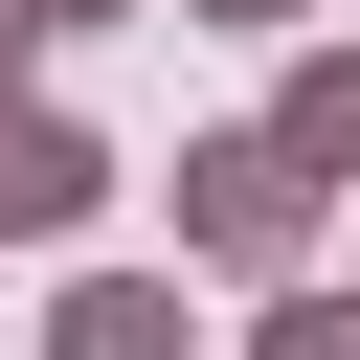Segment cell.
I'll return each mask as SVG.
<instances>
[{"instance_id": "cell-1", "label": "cell", "mask_w": 360, "mask_h": 360, "mask_svg": "<svg viewBox=\"0 0 360 360\" xmlns=\"http://www.w3.org/2000/svg\"><path fill=\"white\" fill-rule=\"evenodd\" d=\"M180 248L248 270V292L315 270V158H292V135H202V158H180Z\"/></svg>"}, {"instance_id": "cell-2", "label": "cell", "mask_w": 360, "mask_h": 360, "mask_svg": "<svg viewBox=\"0 0 360 360\" xmlns=\"http://www.w3.org/2000/svg\"><path fill=\"white\" fill-rule=\"evenodd\" d=\"M45 360H202V315H180V270H68Z\"/></svg>"}, {"instance_id": "cell-3", "label": "cell", "mask_w": 360, "mask_h": 360, "mask_svg": "<svg viewBox=\"0 0 360 360\" xmlns=\"http://www.w3.org/2000/svg\"><path fill=\"white\" fill-rule=\"evenodd\" d=\"M90 202H112V158H90L68 112H0V225H22V248H68Z\"/></svg>"}, {"instance_id": "cell-4", "label": "cell", "mask_w": 360, "mask_h": 360, "mask_svg": "<svg viewBox=\"0 0 360 360\" xmlns=\"http://www.w3.org/2000/svg\"><path fill=\"white\" fill-rule=\"evenodd\" d=\"M270 135H292L315 180H360V45H292V90H270Z\"/></svg>"}, {"instance_id": "cell-5", "label": "cell", "mask_w": 360, "mask_h": 360, "mask_svg": "<svg viewBox=\"0 0 360 360\" xmlns=\"http://www.w3.org/2000/svg\"><path fill=\"white\" fill-rule=\"evenodd\" d=\"M248 360H360V292H315V270H270V315H248Z\"/></svg>"}, {"instance_id": "cell-6", "label": "cell", "mask_w": 360, "mask_h": 360, "mask_svg": "<svg viewBox=\"0 0 360 360\" xmlns=\"http://www.w3.org/2000/svg\"><path fill=\"white\" fill-rule=\"evenodd\" d=\"M22 45H45V22H22V0H0V112H22Z\"/></svg>"}, {"instance_id": "cell-7", "label": "cell", "mask_w": 360, "mask_h": 360, "mask_svg": "<svg viewBox=\"0 0 360 360\" xmlns=\"http://www.w3.org/2000/svg\"><path fill=\"white\" fill-rule=\"evenodd\" d=\"M202 22H248V45H270V22H315V0H202Z\"/></svg>"}, {"instance_id": "cell-8", "label": "cell", "mask_w": 360, "mask_h": 360, "mask_svg": "<svg viewBox=\"0 0 360 360\" xmlns=\"http://www.w3.org/2000/svg\"><path fill=\"white\" fill-rule=\"evenodd\" d=\"M22 22H112V0H22Z\"/></svg>"}]
</instances>
